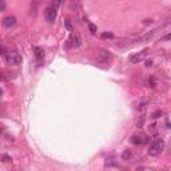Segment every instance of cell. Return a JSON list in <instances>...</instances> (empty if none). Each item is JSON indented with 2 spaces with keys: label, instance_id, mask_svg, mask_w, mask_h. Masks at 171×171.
Segmentation results:
<instances>
[{
  "label": "cell",
  "instance_id": "6da1fadb",
  "mask_svg": "<svg viewBox=\"0 0 171 171\" xmlns=\"http://www.w3.org/2000/svg\"><path fill=\"white\" fill-rule=\"evenodd\" d=\"M61 0H53L44 11V16H45V20L48 23H53L56 20V15H58V8L60 5Z\"/></svg>",
  "mask_w": 171,
  "mask_h": 171
},
{
  "label": "cell",
  "instance_id": "7a4b0ae2",
  "mask_svg": "<svg viewBox=\"0 0 171 171\" xmlns=\"http://www.w3.org/2000/svg\"><path fill=\"white\" fill-rule=\"evenodd\" d=\"M163 150H164V140H163L162 138H156V139H154V140H151V143L148 144L147 152H148V155H151V156H156Z\"/></svg>",
  "mask_w": 171,
  "mask_h": 171
},
{
  "label": "cell",
  "instance_id": "3957f363",
  "mask_svg": "<svg viewBox=\"0 0 171 171\" xmlns=\"http://www.w3.org/2000/svg\"><path fill=\"white\" fill-rule=\"evenodd\" d=\"M5 60H7L8 64L11 66H19L21 63V56L18 51L12 50V51H7L5 52Z\"/></svg>",
  "mask_w": 171,
  "mask_h": 171
},
{
  "label": "cell",
  "instance_id": "277c9868",
  "mask_svg": "<svg viewBox=\"0 0 171 171\" xmlns=\"http://www.w3.org/2000/svg\"><path fill=\"white\" fill-rule=\"evenodd\" d=\"M131 143L135 144V146H140V144H144L148 142V136L144 135V134H135V135L131 136Z\"/></svg>",
  "mask_w": 171,
  "mask_h": 171
},
{
  "label": "cell",
  "instance_id": "5b68a950",
  "mask_svg": "<svg viewBox=\"0 0 171 171\" xmlns=\"http://www.w3.org/2000/svg\"><path fill=\"white\" fill-rule=\"evenodd\" d=\"M147 56V51L144 50V51H140V52H135V53H132V55L128 58V60H130V63H132V64H136V63H139V61H142L144 58Z\"/></svg>",
  "mask_w": 171,
  "mask_h": 171
},
{
  "label": "cell",
  "instance_id": "8992f818",
  "mask_svg": "<svg viewBox=\"0 0 171 171\" xmlns=\"http://www.w3.org/2000/svg\"><path fill=\"white\" fill-rule=\"evenodd\" d=\"M98 60L103 64H107L111 61V53L108 52L107 50H99V53H98Z\"/></svg>",
  "mask_w": 171,
  "mask_h": 171
},
{
  "label": "cell",
  "instance_id": "52a82bcc",
  "mask_svg": "<svg viewBox=\"0 0 171 171\" xmlns=\"http://www.w3.org/2000/svg\"><path fill=\"white\" fill-rule=\"evenodd\" d=\"M15 24H16V18L12 15H8L3 19V26H4L5 28H11V27H13Z\"/></svg>",
  "mask_w": 171,
  "mask_h": 171
},
{
  "label": "cell",
  "instance_id": "ba28073f",
  "mask_svg": "<svg viewBox=\"0 0 171 171\" xmlns=\"http://www.w3.org/2000/svg\"><path fill=\"white\" fill-rule=\"evenodd\" d=\"M39 4H40V0H32V1H31V4H29V15H31V16L36 15Z\"/></svg>",
  "mask_w": 171,
  "mask_h": 171
},
{
  "label": "cell",
  "instance_id": "9c48e42d",
  "mask_svg": "<svg viewBox=\"0 0 171 171\" xmlns=\"http://www.w3.org/2000/svg\"><path fill=\"white\" fill-rule=\"evenodd\" d=\"M69 43H71L74 47H79L80 43H82V40H80L79 35H77V34H74V32H72L71 36H69Z\"/></svg>",
  "mask_w": 171,
  "mask_h": 171
},
{
  "label": "cell",
  "instance_id": "30bf717a",
  "mask_svg": "<svg viewBox=\"0 0 171 171\" xmlns=\"http://www.w3.org/2000/svg\"><path fill=\"white\" fill-rule=\"evenodd\" d=\"M34 52H35V58H36V60L40 63V61L43 60V58H44V52H43V50L40 47H34Z\"/></svg>",
  "mask_w": 171,
  "mask_h": 171
},
{
  "label": "cell",
  "instance_id": "8fae6325",
  "mask_svg": "<svg viewBox=\"0 0 171 171\" xmlns=\"http://www.w3.org/2000/svg\"><path fill=\"white\" fill-rule=\"evenodd\" d=\"M0 160H1L3 163H8V162H11V156L10 155H7V154H0Z\"/></svg>",
  "mask_w": 171,
  "mask_h": 171
},
{
  "label": "cell",
  "instance_id": "7c38bea8",
  "mask_svg": "<svg viewBox=\"0 0 171 171\" xmlns=\"http://www.w3.org/2000/svg\"><path fill=\"white\" fill-rule=\"evenodd\" d=\"M88 29L91 34H96V26L94 23H88Z\"/></svg>",
  "mask_w": 171,
  "mask_h": 171
},
{
  "label": "cell",
  "instance_id": "4fadbf2b",
  "mask_svg": "<svg viewBox=\"0 0 171 171\" xmlns=\"http://www.w3.org/2000/svg\"><path fill=\"white\" fill-rule=\"evenodd\" d=\"M130 156H131V152H130V150H124V152H123V154H122V158H123V159H124V160H127Z\"/></svg>",
  "mask_w": 171,
  "mask_h": 171
},
{
  "label": "cell",
  "instance_id": "5bb4252c",
  "mask_svg": "<svg viewBox=\"0 0 171 171\" xmlns=\"http://www.w3.org/2000/svg\"><path fill=\"white\" fill-rule=\"evenodd\" d=\"M102 37H103V39H112L114 35H112L111 32H104V34H102Z\"/></svg>",
  "mask_w": 171,
  "mask_h": 171
},
{
  "label": "cell",
  "instance_id": "9a60e30c",
  "mask_svg": "<svg viewBox=\"0 0 171 171\" xmlns=\"http://www.w3.org/2000/svg\"><path fill=\"white\" fill-rule=\"evenodd\" d=\"M162 115H163V112L160 111V110H158V111H155L154 114H152V118H154V119H156L158 116H162Z\"/></svg>",
  "mask_w": 171,
  "mask_h": 171
},
{
  "label": "cell",
  "instance_id": "2e32d148",
  "mask_svg": "<svg viewBox=\"0 0 171 171\" xmlns=\"http://www.w3.org/2000/svg\"><path fill=\"white\" fill-rule=\"evenodd\" d=\"M5 7H7V5H5V1L4 0H0V11H4Z\"/></svg>",
  "mask_w": 171,
  "mask_h": 171
},
{
  "label": "cell",
  "instance_id": "e0dca14e",
  "mask_svg": "<svg viewBox=\"0 0 171 171\" xmlns=\"http://www.w3.org/2000/svg\"><path fill=\"white\" fill-rule=\"evenodd\" d=\"M148 84H151L150 87H155V80H154V77H151V79L148 80Z\"/></svg>",
  "mask_w": 171,
  "mask_h": 171
},
{
  "label": "cell",
  "instance_id": "ac0fdd59",
  "mask_svg": "<svg viewBox=\"0 0 171 171\" xmlns=\"http://www.w3.org/2000/svg\"><path fill=\"white\" fill-rule=\"evenodd\" d=\"M5 52H7V51H5V48L4 47H0V55H5Z\"/></svg>",
  "mask_w": 171,
  "mask_h": 171
},
{
  "label": "cell",
  "instance_id": "d6986e66",
  "mask_svg": "<svg viewBox=\"0 0 171 171\" xmlns=\"http://www.w3.org/2000/svg\"><path fill=\"white\" fill-rule=\"evenodd\" d=\"M1 94H3V91H1V90H0V96H1Z\"/></svg>",
  "mask_w": 171,
  "mask_h": 171
},
{
  "label": "cell",
  "instance_id": "ffe728a7",
  "mask_svg": "<svg viewBox=\"0 0 171 171\" xmlns=\"http://www.w3.org/2000/svg\"><path fill=\"white\" fill-rule=\"evenodd\" d=\"M0 134H1V127H0Z\"/></svg>",
  "mask_w": 171,
  "mask_h": 171
}]
</instances>
